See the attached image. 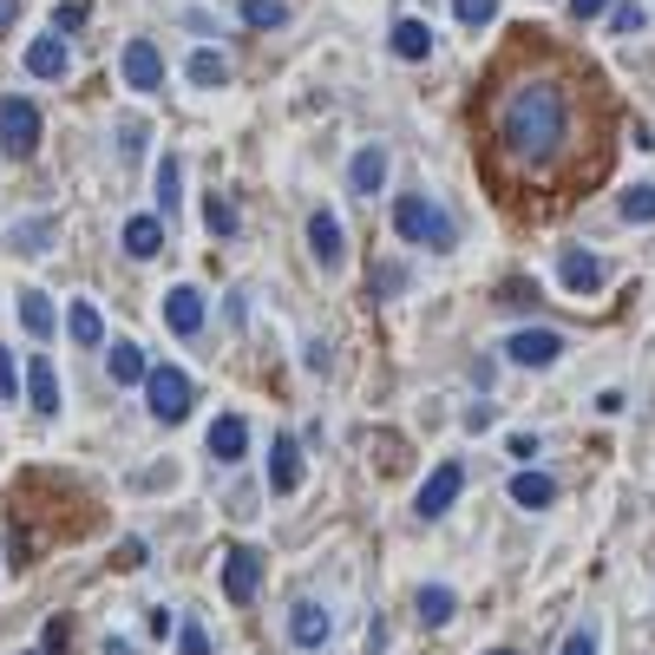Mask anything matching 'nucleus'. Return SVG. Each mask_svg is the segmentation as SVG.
Wrapping results in <instances>:
<instances>
[{
    "mask_svg": "<svg viewBox=\"0 0 655 655\" xmlns=\"http://www.w3.org/2000/svg\"><path fill=\"white\" fill-rule=\"evenodd\" d=\"M459 492H466V466H459V459H446V466H433V472H426V486H420L413 512H420V518H446Z\"/></svg>",
    "mask_w": 655,
    "mask_h": 655,
    "instance_id": "423d86ee",
    "label": "nucleus"
},
{
    "mask_svg": "<svg viewBox=\"0 0 655 655\" xmlns=\"http://www.w3.org/2000/svg\"><path fill=\"white\" fill-rule=\"evenodd\" d=\"M328 630H335V623H328V610H321L315 597L289 604V643H295V650H321V643H328Z\"/></svg>",
    "mask_w": 655,
    "mask_h": 655,
    "instance_id": "9b49d317",
    "label": "nucleus"
},
{
    "mask_svg": "<svg viewBox=\"0 0 655 655\" xmlns=\"http://www.w3.org/2000/svg\"><path fill=\"white\" fill-rule=\"evenodd\" d=\"M604 7H610V0H571V13H577V20H597Z\"/></svg>",
    "mask_w": 655,
    "mask_h": 655,
    "instance_id": "e433bc0d",
    "label": "nucleus"
},
{
    "mask_svg": "<svg viewBox=\"0 0 655 655\" xmlns=\"http://www.w3.org/2000/svg\"><path fill=\"white\" fill-rule=\"evenodd\" d=\"M295 486H302V446H295L289 433H276V446H269V492L289 499Z\"/></svg>",
    "mask_w": 655,
    "mask_h": 655,
    "instance_id": "f8f14e48",
    "label": "nucleus"
},
{
    "mask_svg": "<svg viewBox=\"0 0 655 655\" xmlns=\"http://www.w3.org/2000/svg\"><path fill=\"white\" fill-rule=\"evenodd\" d=\"M394 236L426 243V249H453V217L433 197H394Z\"/></svg>",
    "mask_w": 655,
    "mask_h": 655,
    "instance_id": "f03ea898",
    "label": "nucleus"
},
{
    "mask_svg": "<svg viewBox=\"0 0 655 655\" xmlns=\"http://www.w3.org/2000/svg\"><path fill=\"white\" fill-rule=\"evenodd\" d=\"M564 655H597V643H590V630H577V636L564 643Z\"/></svg>",
    "mask_w": 655,
    "mask_h": 655,
    "instance_id": "c9c22d12",
    "label": "nucleus"
},
{
    "mask_svg": "<svg viewBox=\"0 0 655 655\" xmlns=\"http://www.w3.org/2000/svg\"><path fill=\"white\" fill-rule=\"evenodd\" d=\"M210 453H217L223 466H236V459L249 453V420H243V413H217V420H210Z\"/></svg>",
    "mask_w": 655,
    "mask_h": 655,
    "instance_id": "ddd939ff",
    "label": "nucleus"
},
{
    "mask_svg": "<svg viewBox=\"0 0 655 655\" xmlns=\"http://www.w3.org/2000/svg\"><path fill=\"white\" fill-rule=\"evenodd\" d=\"M643 26V7H617V33H636Z\"/></svg>",
    "mask_w": 655,
    "mask_h": 655,
    "instance_id": "f704fd0d",
    "label": "nucleus"
},
{
    "mask_svg": "<svg viewBox=\"0 0 655 655\" xmlns=\"http://www.w3.org/2000/svg\"><path fill=\"white\" fill-rule=\"evenodd\" d=\"M144 400H151V420H157V426H177V420L190 413V381H184V367H151V374H144Z\"/></svg>",
    "mask_w": 655,
    "mask_h": 655,
    "instance_id": "20e7f679",
    "label": "nucleus"
},
{
    "mask_svg": "<svg viewBox=\"0 0 655 655\" xmlns=\"http://www.w3.org/2000/svg\"><path fill=\"white\" fill-rule=\"evenodd\" d=\"M348 184H354L361 197H374V190L387 184V151H381V144H361L354 164H348Z\"/></svg>",
    "mask_w": 655,
    "mask_h": 655,
    "instance_id": "f3484780",
    "label": "nucleus"
},
{
    "mask_svg": "<svg viewBox=\"0 0 655 655\" xmlns=\"http://www.w3.org/2000/svg\"><path fill=\"white\" fill-rule=\"evenodd\" d=\"M177 197H184V157L164 151L157 157V210H177Z\"/></svg>",
    "mask_w": 655,
    "mask_h": 655,
    "instance_id": "393cba45",
    "label": "nucleus"
},
{
    "mask_svg": "<svg viewBox=\"0 0 655 655\" xmlns=\"http://www.w3.org/2000/svg\"><path fill=\"white\" fill-rule=\"evenodd\" d=\"M512 499H518L525 512H545V505L558 499V486H551V472H518V479H512Z\"/></svg>",
    "mask_w": 655,
    "mask_h": 655,
    "instance_id": "4be33fe9",
    "label": "nucleus"
},
{
    "mask_svg": "<svg viewBox=\"0 0 655 655\" xmlns=\"http://www.w3.org/2000/svg\"><path fill=\"white\" fill-rule=\"evenodd\" d=\"M177 655H210V636H203V623H184V630H177Z\"/></svg>",
    "mask_w": 655,
    "mask_h": 655,
    "instance_id": "7c9ffc66",
    "label": "nucleus"
},
{
    "mask_svg": "<svg viewBox=\"0 0 655 655\" xmlns=\"http://www.w3.org/2000/svg\"><path fill=\"white\" fill-rule=\"evenodd\" d=\"M20 59H26L33 79H66V33H39Z\"/></svg>",
    "mask_w": 655,
    "mask_h": 655,
    "instance_id": "4468645a",
    "label": "nucleus"
},
{
    "mask_svg": "<svg viewBox=\"0 0 655 655\" xmlns=\"http://www.w3.org/2000/svg\"><path fill=\"white\" fill-rule=\"evenodd\" d=\"M374 289H381V295H387V289L400 295V289H407V269H381V276H374Z\"/></svg>",
    "mask_w": 655,
    "mask_h": 655,
    "instance_id": "72a5a7b5",
    "label": "nucleus"
},
{
    "mask_svg": "<svg viewBox=\"0 0 655 655\" xmlns=\"http://www.w3.org/2000/svg\"><path fill=\"white\" fill-rule=\"evenodd\" d=\"M13 13H20V0H0V33L13 26Z\"/></svg>",
    "mask_w": 655,
    "mask_h": 655,
    "instance_id": "4c0bfd02",
    "label": "nucleus"
},
{
    "mask_svg": "<svg viewBox=\"0 0 655 655\" xmlns=\"http://www.w3.org/2000/svg\"><path fill=\"white\" fill-rule=\"evenodd\" d=\"M426 52H433L426 20H394V59H426Z\"/></svg>",
    "mask_w": 655,
    "mask_h": 655,
    "instance_id": "aec40b11",
    "label": "nucleus"
},
{
    "mask_svg": "<svg viewBox=\"0 0 655 655\" xmlns=\"http://www.w3.org/2000/svg\"><path fill=\"white\" fill-rule=\"evenodd\" d=\"M564 354V335L558 328H518L512 341H505V361L512 367H551Z\"/></svg>",
    "mask_w": 655,
    "mask_h": 655,
    "instance_id": "6e6552de",
    "label": "nucleus"
},
{
    "mask_svg": "<svg viewBox=\"0 0 655 655\" xmlns=\"http://www.w3.org/2000/svg\"><path fill=\"white\" fill-rule=\"evenodd\" d=\"M66 335H72L79 348H98V341H105V321H98V308H92V302H72V308H66Z\"/></svg>",
    "mask_w": 655,
    "mask_h": 655,
    "instance_id": "412c9836",
    "label": "nucleus"
},
{
    "mask_svg": "<svg viewBox=\"0 0 655 655\" xmlns=\"http://www.w3.org/2000/svg\"><path fill=\"white\" fill-rule=\"evenodd\" d=\"M190 85H230V59L217 46H197L190 52Z\"/></svg>",
    "mask_w": 655,
    "mask_h": 655,
    "instance_id": "b1692460",
    "label": "nucleus"
},
{
    "mask_svg": "<svg viewBox=\"0 0 655 655\" xmlns=\"http://www.w3.org/2000/svg\"><path fill=\"white\" fill-rule=\"evenodd\" d=\"M164 249V217H131L125 223V256H157Z\"/></svg>",
    "mask_w": 655,
    "mask_h": 655,
    "instance_id": "6ab92c4d",
    "label": "nucleus"
},
{
    "mask_svg": "<svg viewBox=\"0 0 655 655\" xmlns=\"http://www.w3.org/2000/svg\"><path fill=\"white\" fill-rule=\"evenodd\" d=\"M453 13H459L466 26H492V20H499V0H453Z\"/></svg>",
    "mask_w": 655,
    "mask_h": 655,
    "instance_id": "c85d7f7f",
    "label": "nucleus"
},
{
    "mask_svg": "<svg viewBox=\"0 0 655 655\" xmlns=\"http://www.w3.org/2000/svg\"><path fill=\"white\" fill-rule=\"evenodd\" d=\"M164 328L171 335H197L203 328V289H171L164 295Z\"/></svg>",
    "mask_w": 655,
    "mask_h": 655,
    "instance_id": "2eb2a0df",
    "label": "nucleus"
},
{
    "mask_svg": "<svg viewBox=\"0 0 655 655\" xmlns=\"http://www.w3.org/2000/svg\"><path fill=\"white\" fill-rule=\"evenodd\" d=\"M236 13H243L256 33H276V26H289V0H236Z\"/></svg>",
    "mask_w": 655,
    "mask_h": 655,
    "instance_id": "a878e982",
    "label": "nucleus"
},
{
    "mask_svg": "<svg viewBox=\"0 0 655 655\" xmlns=\"http://www.w3.org/2000/svg\"><path fill=\"white\" fill-rule=\"evenodd\" d=\"M26 400H33L39 420L59 413V374H52V361H26Z\"/></svg>",
    "mask_w": 655,
    "mask_h": 655,
    "instance_id": "dca6fc26",
    "label": "nucleus"
},
{
    "mask_svg": "<svg viewBox=\"0 0 655 655\" xmlns=\"http://www.w3.org/2000/svg\"><path fill=\"white\" fill-rule=\"evenodd\" d=\"M492 655H518V650H492Z\"/></svg>",
    "mask_w": 655,
    "mask_h": 655,
    "instance_id": "58836bf2",
    "label": "nucleus"
},
{
    "mask_svg": "<svg viewBox=\"0 0 655 655\" xmlns=\"http://www.w3.org/2000/svg\"><path fill=\"white\" fill-rule=\"evenodd\" d=\"M118 72H125L131 92H157V85H164V59H157L151 39H131V46L118 52Z\"/></svg>",
    "mask_w": 655,
    "mask_h": 655,
    "instance_id": "1a4fd4ad",
    "label": "nucleus"
},
{
    "mask_svg": "<svg viewBox=\"0 0 655 655\" xmlns=\"http://www.w3.org/2000/svg\"><path fill=\"white\" fill-rule=\"evenodd\" d=\"M256 590H262V551H256V545H236V551L223 558V597H230L236 610H249Z\"/></svg>",
    "mask_w": 655,
    "mask_h": 655,
    "instance_id": "39448f33",
    "label": "nucleus"
},
{
    "mask_svg": "<svg viewBox=\"0 0 655 655\" xmlns=\"http://www.w3.org/2000/svg\"><path fill=\"white\" fill-rule=\"evenodd\" d=\"M20 328L26 335H52V302L39 289H20Z\"/></svg>",
    "mask_w": 655,
    "mask_h": 655,
    "instance_id": "bb28decb",
    "label": "nucleus"
},
{
    "mask_svg": "<svg viewBox=\"0 0 655 655\" xmlns=\"http://www.w3.org/2000/svg\"><path fill=\"white\" fill-rule=\"evenodd\" d=\"M413 610H420V623H426V630H446L459 604H453V590H440V584H426V590L413 597Z\"/></svg>",
    "mask_w": 655,
    "mask_h": 655,
    "instance_id": "5701e85b",
    "label": "nucleus"
},
{
    "mask_svg": "<svg viewBox=\"0 0 655 655\" xmlns=\"http://www.w3.org/2000/svg\"><path fill=\"white\" fill-rule=\"evenodd\" d=\"M604 276H610V269H604V256H597V249H584V243H571V249L558 256V282H564L571 295H597V289H604Z\"/></svg>",
    "mask_w": 655,
    "mask_h": 655,
    "instance_id": "0eeeda50",
    "label": "nucleus"
},
{
    "mask_svg": "<svg viewBox=\"0 0 655 655\" xmlns=\"http://www.w3.org/2000/svg\"><path fill=\"white\" fill-rule=\"evenodd\" d=\"M0 151L7 157H33L39 151V105L20 98V92L0 98Z\"/></svg>",
    "mask_w": 655,
    "mask_h": 655,
    "instance_id": "7ed1b4c3",
    "label": "nucleus"
},
{
    "mask_svg": "<svg viewBox=\"0 0 655 655\" xmlns=\"http://www.w3.org/2000/svg\"><path fill=\"white\" fill-rule=\"evenodd\" d=\"M20 394V367H13V354L0 348V400H13Z\"/></svg>",
    "mask_w": 655,
    "mask_h": 655,
    "instance_id": "473e14b6",
    "label": "nucleus"
},
{
    "mask_svg": "<svg viewBox=\"0 0 655 655\" xmlns=\"http://www.w3.org/2000/svg\"><path fill=\"white\" fill-rule=\"evenodd\" d=\"M564 138H571V105H564V92L551 79H525V85L505 92V105H499V144L512 151L518 171H551L558 151H564Z\"/></svg>",
    "mask_w": 655,
    "mask_h": 655,
    "instance_id": "f257e3e1",
    "label": "nucleus"
},
{
    "mask_svg": "<svg viewBox=\"0 0 655 655\" xmlns=\"http://www.w3.org/2000/svg\"><path fill=\"white\" fill-rule=\"evenodd\" d=\"M308 249H315L321 269H341V256H348V230L335 223V210H315V217H308Z\"/></svg>",
    "mask_w": 655,
    "mask_h": 655,
    "instance_id": "9d476101",
    "label": "nucleus"
},
{
    "mask_svg": "<svg viewBox=\"0 0 655 655\" xmlns=\"http://www.w3.org/2000/svg\"><path fill=\"white\" fill-rule=\"evenodd\" d=\"M203 223H210V236H230V230H236V217H230V203H223V197H210V203H203Z\"/></svg>",
    "mask_w": 655,
    "mask_h": 655,
    "instance_id": "c756f323",
    "label": "nucleus"
},
{
    "mask_svg": "<svg viewBox=\"0 0 655 655\" xmlns=\"http://www.w3.org/2000/svg\"><path fill=\"white\" fill-rule=\"evenodd\" d=\"M617 210H623L630 223H655V184H630V190L617 197Z\"/></svg>",
    "mask_w": 655,
    "mask_h": 655,
    "instance_id": "cd10ccee",
    "label": "nucleus"
},
{
    "mask_svg": "<svg viewBox=\"0 0 655 655\" xmlns=\"http://www.w3.org/2000/svg\"><path fill=\"white\" fill-rule=\"evenodd\" d=\"M85 26V0H66L59 13H52V33H79Z\"/></svg>",
    "mask_w": 655,
    "mask_h": 655,
    "instance_id": "2f4dec72",
    "label": "nucleus"
},
{
    "mask_svg": "<svg viewBox=\"0 0 655 655\" xmlns=\"http://www.w3.org/2000/svg\"><path fill=\"white\" fill-rule=\"evenodd\" d=\"M105 374H112L118 387H131V381H144V374H151V361H144V348H138V341H112V348H105Z\"/></svg>",
    "mask_w": 655,
    "mask_h": 655,
    "instance_id": "a211bd4d",
    "label": "nucleus"
}]
</instances>
